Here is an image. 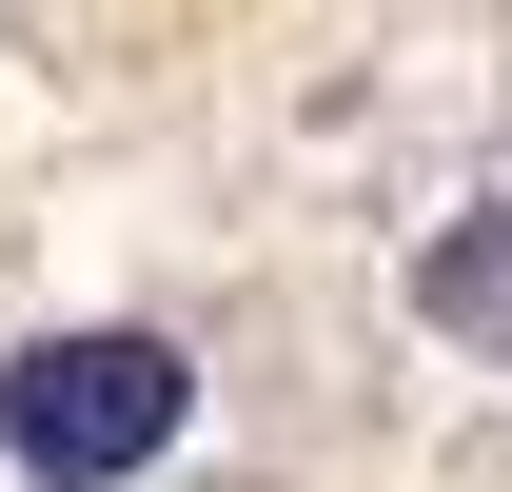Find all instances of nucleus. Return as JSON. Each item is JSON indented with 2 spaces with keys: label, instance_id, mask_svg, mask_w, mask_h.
<instances>
[{
  "label": "nucleus",
  "instance_id": "obj_1",
  "mask_svg": "<svg viewBox=\"0 0 512 492\" xmlns=\"http://www.w3.org/2000/svg\"><path fill=\"white\" fill-rule=\"evenodd\" d=\"M178 414H197L178 335H40V355H0V453H20V473H60V492L158 473Z\"/></svg>",
  "mask_w": 512,
  "mask_h": 492
},
{
  "label": "nucleus",
  "instance_id": "obj_2",
  "mask_svg": "<svg viewBox=\"0 0 512 492\" xmlns=\"http://www.w3.org/2000/svg\"><path fill=\"white\" fill-rule=\"evenodd\" d=\"M414 296H434V335H512V197H493V217H453V237L414 256Z\"/></svg>",
  "mask_w": 512,
  "mask_h": 492
}]
</instances>
